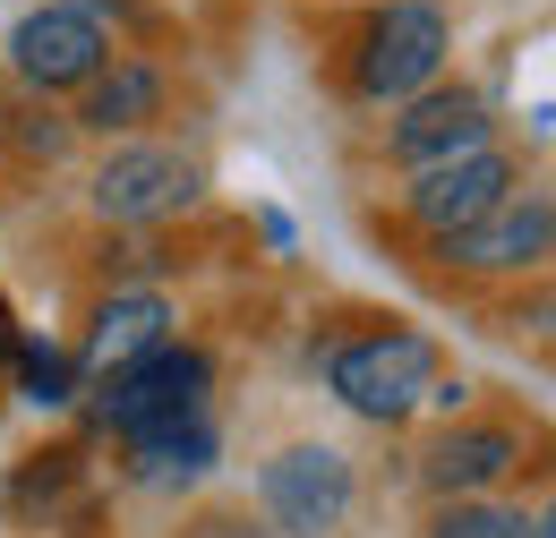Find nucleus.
Segmentation results:
<instances>
[{"mask_svg":"<svg viewBox=\"0 0 556 538\" xmlns=\"http://www.w3.org/2000/svg\"><path fill=\"white\" fill-rule=\"evenodd\" d=\"M103 61H112L103 26H94V17H77V9H52V0H43L35 17H17V35H9V68H17L26 86H43V94L86 86Z\"/></svg>","mask_w":556,"mask_h":538,"instance_id":"0eeeda50","label":"nucleus"},{"mask_svg":"<svg viewBox=\"0 0 556 538\" xmlns=\"http://www.w3.org/2000/svg\"><path fill=\"white\" fill-rule=\"evenodd\" d=\"M548 231H556L548 197H505L496 214H480L471 231H454L445 257L471 266V273H514V266H540V257H548Z\"/></svg>","mask_w":556,"mask_h":538,"instance_id":"1a4fd4ad","label":"nucleus"},{"mask_svg":"<svg viewBox=\"0 0 556 538\" xmlns=\"http://www.w3.org/2000/svg\"><path fill=\"white\" fill-rule=\"evenodd\" d=\"M428 538H531V522L505 513V504H445Z\"/></svg>","mask_w":556,"mask_h":538,"instance_id":"2eb2a0df","label":"nucleus"},{"mask_svg":"<svg viewBox=\"0 0 556 538\" xmlns=\"http://www.w3.org/2000/svg\"><path fill=\"white\" fill-rule=\"evenodd\" d=\"M326 385H334L343 410L394 427V419H412L419 402H437L445 359H437V342L412 334V325H377V334H351V342L326 350Z\"/></svg>","mask_w":556,"mask_h":538,"instance_id":"f257e3e1","label":"nucleus"},{"mask_svg":"<svg viewBox=\"0 0 556 538\" xmlns=\"http://www.w3.org/2000/svg\"><path fill=\"white\" fill-rule=\"evenodd\" d=\"M514 462H522V436H514V427H454V436L428 453V487L471 496V487H496Z\"/></svg>","mask_w":556,"mask_h":538,"instance_id":"f8f14e48","label":"nucleus"},{"mask_svg":"<svg viewBox=\"0 0 556 538\" xmlns=\"http://www.w3.org/2000/svg\"><path fill=\"white\" fill-rule=\"evenodd\" d=\"M480 145H496V120H488V94H471V86H419L403 103V120H394V154L412 171L480 154Z\"/></svg>","mask_w":556,"mask_h":538,"instance_id":"6e6552de","label":"nucleus"},{"mask_svg":"<svg viewBox=\"0 0 556 538\" xmlns=\"http://www.w3.org/2000/svg\"><path fill=\"white\" fill-rule=\"evenodd\" d=\"M163 342H172V299H163V291H112V299L94 308V334H86V359H77V368L112 376V368H129L146 350H163Z\"/></svg>","mask_w":556,"mask_h":538,"instance_id":"9d476101","label":"nucleus"},{"mask_svg":"<svg viewBox=\"0 0 556 538\" xmlns=\"http://www.w3.org/2000/svg\"><path fill=\"white\" fill-rule=\"evenodd\" d=\"M52 9H77V17H94V9H112V0H52Z\"/></svg>","mask_w":556,"mask_h":538,"instance_id":"dca6fc26","label":"nucleus"},{"mask_svg":"<svg viewBox=\"0 0 556 538\" xmlns=\"http://www.w3.org/2000/svg\"><path fill=\"white\" fill-rule=\"evenodd\" d=\"M437 68H445V17L428 0H394V9L368 17V35H359V94L412 103L419 86H437Z\"/></svg>","mask_w":556,"mask_h":538,"instance_id":"20e7f679","label":"nucleus"},{"mask_svg":"<svg viewBox=\"0 0 556 538\" xmlns=\"http://www.w3.org/2000/svg\"><path fill=\"white\" fill-rule=\"evenodd\" d=\"M9 342H17V325H9V299H0V359H9Z\"/></svg>","mask_w":556,"mask_h":538,"instance_id":"f3484780","label":"nucleus"},{"mask_svg":"<svg viewBox=\"0 0 556 538\" xmlns=\"http://www.w3.org/2000/svg\"><path fill=\"white\" fill-rule=\"evenodd\" d=\"M223 453L206 419H180V427H154V436H129V478L138 487H198Z\"/></svg>","mask_w":556,"mask_h":538,"instance_id":"9b49d317","label":"nucleus"},{"mask_svg":"<svg viewBox=\"0 0 556 538\" xmlns=\"http://www.w3.org/2000/svg\"><path fill=\"white\" fill-rule=\"evenodd\" d=\"M505 197H514V163H505L496 145L454 154V163H428V171H412V189H403L412 222H419V231H437V240L471 231V222H480V214H496Z\"/></svg>","mask_w":556,"mask_h":538,"instance_id":"39448f33","label":"nucleus"},{"mask_svg":"<svg viewBox=\"0 0 556 538\" xmlns=\"http://www.w3.org/2000/svg\"><path fill=\"white\" fill-rule=\"evenodd\" d=\"M206 385H214V359L189 350V342H163L129 368L103 376V419L121 436H154V427H180V419H206Z\"/></svg>","mask_w":556,"mask_h":538,"instance_id":"f03ea898","label":"nucleus"},{"mask_svg":"<svg viewBox=\"0 0 556 538\" xmlns=\"http://www.w3.org/2000/svg\"><path fill=\"white\" fill-rule=\"evenodd\" d=\"M9 368H17V394H26V402H43V410H61L77 394V376H86V368H77L70 350H52V342H9Z\"/></svg>","mask_w":556,"mask_h":538,"instance_id":"4468645a","label":"nucleus"},{"mask_svg":"<svg viewBox=\"0 0 556 538\" xmlns=\"http://www.w3.org/2000/svg\"><path fill=\"white\" fill-rule=\"evenodd\" d=\"M180 205H198V163L189 154H172V145H121V154H103L94 214H112V222H163Z\"/></svg>","mask_w":556,"mask_h":538,"instance_id":"423d86ee","label":"nucleus"},{"mask_svg":"<svg viewBox=\"0 0 556 538\" xmlns=\"http://www.w3.org/2000/svg\"><path fill=\"white\" fill-rule=\"evenodd\" d=\"M86 86H94V94H86V112H77V120H86V129H103V137H112V129H146V120L163 112V77H154L146 61L94 68Z\"/></svg>","mask_w":556,"mask_h":538,"instance_id":"ddd939ff","label":"nucleus"},{"mask_svg":"<svg viewBox=\"0 0 556 538\" xmlns=\"http://www.w3.org/2000/svg\"><path fill=\"white\" fill-rule=\"evenodd\" d=\"M257 496H266V522L282 538H326V530H343L359 487H351V462L334 445H282L257 471Z\"/></svg>","mask_w":556,"mask_h":538,"instance_id":"7ed1b4c3","label":"nucleus"}]
</instances>
